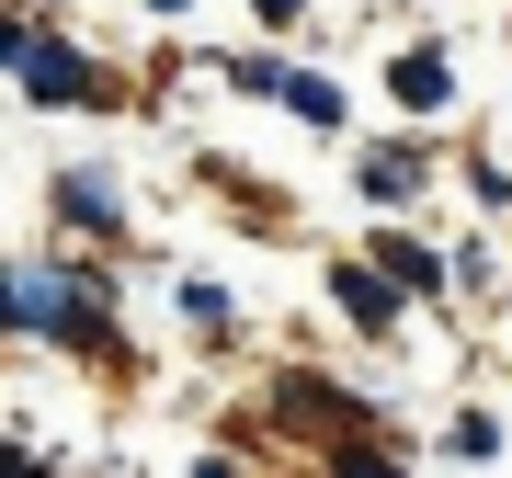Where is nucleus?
<instances>
[{"label":"nucleus","instance_id":"obj_1","mask_svg":"<svg viewBox=\"0 0 512 478\" xmlns=\"http://www.w3.org/2000/svg\"><path fill=\"white\" fill-rule=\"evenodd\" d=\"M12 331L23 342H80V353H103V365H126V342H114V319H103V285H69V274H46V262L12 274Z\"/></svg>","mask_w":512,"mask_h":478},{"label":"nucleus","instance_id":"obj_2","mask_svg":"<svg viewBox=\"0 0 512 478\" xmlns=\"http://www.w3.org/2000/svg\"><path fill=\"white\" fill-rule=\"evenodd\" d=\"M12 80H23V103H46V114H69V103H103V69L80 57L57 23H35L23 12L12 23Z\"/></svg>","mask_w":512,"mask_h":478},{"label":"nucleus","instance_id":"obj_3","mask_svg":"<svg viewBox=\"0 0 512 478\" xmlns=\"http://www.w3.org/2000/svg\"><path fill=\"white\" fill-rule=\"evenodd\" d=\"M228 80H239V92H274V103L296 114V126H342V92H330L319 69H274V57H239Z\"/></svg>","mask_w":512,"mask_h":478},{"label":"nucleus","instance_id":"obj_4","mask_svg":"<svg viewBox=\"0 0 512 478\" xmlns=\"http://www.w3.org/2000/svg\"><path fill=\"white\" fill-rule=\"evenodd\" d=\"M330 296H342L353 331H387V319H399V274H387V262H342V274H330Z\"/></svg>","mask_w":512,"mask_h":478},{"label":"nucleus","instance_id":"obj_5","mask_svg":"<svg viewBox=\"0 0 512 478\" xmlns=\"http://www.w3.org/2000/svg\"><path fill=\"white\" fill-rule=\"evenodd\" d=\"M387 92H399L410 114H444V92H456V69H444V46H410L399 69H387Z\"/></svg>","mask_w":512,"mask_h":478},{"label":"nucleus","instance_id":"obj_6","mask_svg":"<svg viewBox=\"0 0 512 478\" xmlns=\"http://www.w3.org/2000/svg\"><path fill=\"white\" fill-rule=\"evenodd\" d=\"M57 217H69V228H114V217H126V194H114L103 171H57Z\"/></svg>","mask_w":512,"mask_h":478},{"label":"nucleus","instance_id":"obj_7","mask_svg":"<svg viewBox=\"0 0 512 478\" xmlns=\"http://www.w3.org/2000/svg\"><path fill=\"white\" fill-rule=\"evenodd\" d=\"M353 183H365L376 205H410V183H421V160H410V148H376V160L353 171Z\"/></svg>","mask_w":512,"mask_h":478},{"label":"nucleus","instance_id":"obj_8","mask_svg":"<svg viewBox=\"0 0 512 478\" xmlns=\"http://www.w3.org/2000/svg\"><path fill=\"white\" fill-rule=\"evenodd\" d=\"M376 262H387L399 285H444V274H456V262H444V251H421V239H376Z\"/></svg>","mask_w":512,"mask_h":478},{"label":"nucleus","instance_id":"obj_9","mask_svg":"<svg viewBox=\"0 0 512 478\" xmlns=\"http://www.w3.org/2000/svg\"><path fill=\"white\" fill-rule=\"evenodd\" d=\"M285 422H308V433H330V422H353V399H342V387H285Z\"/></svg>","mask_w":512,"mask_h":478},{"label":"nucleus","instance_id":"obj_10","mask_svg":"<svg viewBox=\"0 0 512 478\" xmlns=\"http://www.w3.org/2000/svg\"><path fill=\"white\" fill-rule=\"evenodd\" d=\"M330 478H410V467L387 456V444H342V456H330Z\"/></svg>","mask_w":512,"mask_h":478},{"label":"nucleus","instance_id":"obj_11","mask_svg":"<svg viewBox=\"0 0 512 478\" xmlns=\"http://www.w3.org/2000/svg\"><path fill=\"white\" fill-rule=\"evenodd\" d=\"M251 12H262V23H296V12H308V0H251Z\"/></svg>","mask_w":512,"mask_h":478}]
</instances>
